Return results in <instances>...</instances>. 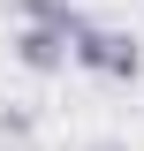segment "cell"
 <instances>
[{"instance_id":"6da1fadb","label":"cell","mask_w":144,"mask_h":151,"mask_svg":"<svg viewBox=\"0 0 144 151\" xmlns=\"http://www.w3.org/2000/svg\"><path fill=\"white\" fill-rule=\"evenodd\" d=\"M68 45H76V68L106 76V83H137V68H144L137 38L114 30V23H84V15H76V23H68Z\"/></svg>"},{"instance_id":"3957f363","label":"cell","mask_w":144,"mask_h":151,"mask_svg":"<svg viewBox=\"0 0 144 151\" xmlns=\"http://www.w3.org/2000/svg\"><path fill=\"white\" fill-rule=\"evenodd\" d=\"M23 8V23H76V0H8Z\"/></svg>"},{"instance_id":"277c9868","label":"cell","mask_w":144,"mask_h":151,"mask_svg":"<svg viewBox=\"0 0 144 151\" xmlns=\"http://www.w3.org/2000/svg\"><path fill=\"white\" fill-rule=\"evenodd\" d=\"M84 151H129V144H84Z\"/></svg>"},{"instance_id":"7a4b0ae2","label":"cell","mask_w":144,"mask_h":151,"mask_svg":"<svg viewBox=\"0 0 144 151\" xmlns=\"http://www.w3.org/2000/svg\"><path fill=\"white\" fill-rule=\"evenodd\" d=\"M8 45H15V60H23L31 76H61V68L76 60V45H68V23H23Z\"/></svg>"}]
</instances>
